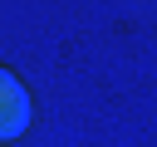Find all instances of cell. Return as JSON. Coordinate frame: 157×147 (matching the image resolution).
Listing matches in <instances>:
<instances>
[{
  "label": "cell",
  "instance_id": "cell-1",
  "mask_svg": "<svg viewBox=\"0 0 157 147\" xmlns=\"http://www.w3.org/2000/svg\"><path fill=\"white\" fill-rule=\"evenodd\" d=\"M29 88L20 83V74L0 69V142H20L29 132Z\"/></svg>",
  "mask_w": 157,
  "mask_h": 147
}]
</instances>
